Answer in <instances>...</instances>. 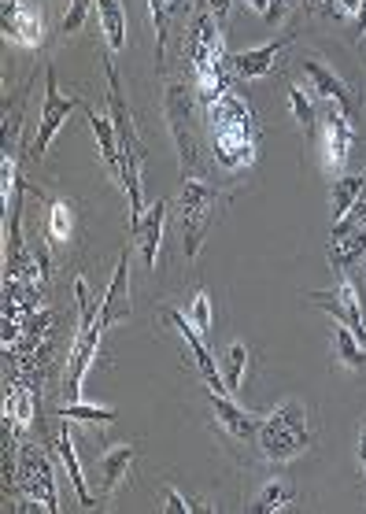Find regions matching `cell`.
<instances>
[{"instance_id":"d590c367","label":"cell","mask_w":366,"mask_h":514,"mask_svg":"<svg viewBox=\"0 0 366 514\" xmlns=\"http://www.w3.org/2000/svg\"><path fill=\"white\" fill-rule=\"evenodd\" d=\"M359 463H363V470H366V422H363V429H359Z\"/></svg>"},{"instance_id":"7a4b0ae2","label":"cell","mask_w":366,"mask_h":514,"mask_svg":"<svg viewBox=\"0 0 366 514\" xmlns=\"http://www.w3.org/2000/svg\"><path fill=\"white\" fill-rule=\"evenodd\" d=\"M311 448V429H307V407L289 400L278 404L263 418L259 429V452L267 455L270 463H289L296 455H304Z\"/></svg>"},{"instance_id":"6da1fadb","label":"cell","mask_w":366,"mask_h":514,"mask_svg":"<svg viewBox=\"0 0 366 514\" xmlns=\"http://www.w3.org/2000/svg\"><path fill=\"white\" fill-rule=\"evenodd\" d=\"M104 71H108V100H111V123H115V134H119L122 148V193L130 200V230H137V222L145 215V189H141V137H137L134 115H130V104L122 97V82L115 63L104 60Z\"/></svg>"},{"instance_id":"1f68e13d","label":"cell","mask_w":366,"mask_h":514,"mask_svg":"<svg viewBox=\"0 0 366 514\" xmlns=\"http://www.w3.org/2000/svg\"><path fill=\"white\" fill-rule=\"evenodd\" d=\"M307 8L318 15H333V19H344L341 8H337V0H307Z\"/></svg>"},{"instance_id":"603a6c76","label":"cell","mask_w":366,"mask_h":514,"mask_svg":"<svg viewBox=\"0 0 366 514\" xmlns=\"http://www.w3.org/2000/svg\"><path fill=\"white\" fill-rule=\"evenodd\" d=\"M45 230H49L52 245H67L74 233V211L71 204H63V200H52L49 211H45Z\"/></svg>"},{"instance_id":"74e56055","label":"cell","mask_w":366,"mask_h":514,"mask_svg":"<svg viewBox=\"0 0 366 514\" xmlns=\"http://www.w3.org/2000/svg\"><path fill=\"white\" fill-rule=\"evenodd\" d=\"M363 278H366V274H363Z\"/></svg>"},{"instance_id":"f546056e","label":"cell","mask_w":366,"mask_h":514,"mask_svg":"<svg viewBox=\"0 0 366 514\" xmlns=\"http://www.w3.org/2000/svg\"><path fill=\"white\" fill-rule=\"evenodd\" d=\"M0 171H4V182H0V193H4V204L12 208V189H15V160L4 152V160H0Z\"/></svg>"},{"instance_id":"ac0fdd59","label":"cell","mask_w":366,"mask_h":514,"mask_svg":"<svg viewBox=\"0 0 366 514\" xmlns=\"http://www.w3.org/2000/svg\"><path fill=\"white\" fill-rule=\"evenodd\" d=\"M219 370H222V381H226V396H237L244 381V370H248V344L233 341L230 348L219 355Z\"/></svg>"},{"instance_id":"d6a6232c","label":"cell","mask_w":366,"mask_h":514,"mask_svg":"<svg viewBox=\"0 0 366 514\" xmlns=\"http://www.w3.org/2000/svg\"><path fill=\"white\" fill-rule=\"evenodd\" d=\"M208 12L219 19V26L226 23V15H230V0H208Z\"/></svg>"},{"instance_id":"8fae6325","label":"cell","mask_w":366,"mask_h":514,"mask_svg":"<svg viewBox=\"0 0 366 514\" xmlns=\"http://www.w3.org/2000/svg\"><path fill=\"white\" fill-rule=\"evenodd\" d=\"M215 156L226 171H241L256 160V134L244 130H215Z\"/></svg>"},{"instance_id":"484cf974","label":"cell","mask_w":366,"mask_h":514,"mask_svg":"<svg viewBox=\"0 0 366 514\" xmlns=\"http://www.w3.org/2000/svg\"><path fill=\"white\" fill-rule=\"evenodd\" d=\"M89 8H97V0H71V8H67V15H63V23H60V37L78 34V30L86 26Z\"/></svg>"},{"instance_id":"44dd1931","label":"cell","mask_w":366,"mask_h":514,"mask_svg":"<svg viewBox=\"0 0 366 514\" xmlns=\"http://www.w3.org/2000/svg\"><path fill=\"white\" fill-rule=\"evenodd\" d=\"M293 500H296V489L289 485V481H267L263 492L256 496V503H252V511L256 514H278V511H285V507H293Z\"/></svg>"},{"instance_id":"83f0119b","label":"cell","mask_w":366,"mask_h":514,"mask_svg":"<svg viewBox=\"0 0 366 514\" xmlns=\"http://www.w3.org/2000/svg\"><path fill=\"white\" fill-rule=\"evenodd\" d=\"M189 319H193V326L204 333V337H211V319H215V315H211V296L204 293V289H196V293H193V304H189Z\"/></svg>"},{"instance_id":"4fadbf2b","label":"cell","mask_w":366,"mask_h":514,"mask_svg":"<svg viewBox=\"0 0 366 514\" xmlns=\"http://www.w3.org/2000/svg\"><path fill=\"white\" fill-rule=\"evenodd\" d=\"M89 115V126H93V137H97V148L104 163H108L111 178L122 185V148H119V134H115V123H111V115H100V111L86 108Z\"/></svg>"},{"instance_id":"9c48e42d","label":"cell","mask_w":366,"mask_h":514,"mask_svg":"<svg viewBox=\"0 0 366 514\" xmlns=\"http://www.w3.org/2000/svg\"><path fill=\"white\" fill-rule=\"evenodd\" d=\"M322 130H326V167L333 174H344V163L352 156L355 134H352V119L341 115V111H330L322 119Z\"/></svg>"},{"instance_id":"e0dca14e","label":"cell","mask_w":366,"mask_h":514,"mask_svg":"<svg viewBox=\"0 0 366 514\" xmlns=\"http://www.w3.org/2000/svg\"><path fill=\"white\" fill-rule=\"evenodd\" d=\"M366 193V174H337V182H333V222L344 219L348 211L359 204V196Z\"/></svg>"},{"instance_id":"5b68a950","label":"cell","mask_w":366,"mask_h":514,"mask_svg":"<svg viewBox=\"0 0 366 514\" xmlns=\"http://www.w3.org/2000/svg\"><path fill=\"white\" fill-rule=\"evenodd\" d=\"M300 71L307 74V82H311V89H315V100H333V104H337V108H344V115L352 119V115H355V97H352V86L344 82L341 74L330 71V67L318 60V56H304V60H300Z\"/></svg>"},{"instance_id":"f1b7e54d","label":"cell","mask_w":366,"mask_h":514,"mask_svg":"<svg viewBox=\"0 0 366 514\" xmlns=\"http://www.w3.org/2000/svg\"><path fill=\"white\" fill-rule=\"evenodd\" d=\"M148 12H152V26H156L159 60H163V52H167V4L163 0H148Z\"/></svg>"},{"instance_id":"277c9868","label":"cell","mask_w":366,"mask_h":514,"mask_svg":"<svg viewBox=\"0 0 366 514\" xmlns=\"http://www.w3.org/2000/svg\"><path fill=\"white\" fill-rule=\"evenodd\" d=\"M86 111L89 104L82 97H63L60 93V82H56V71L49 67V82H45V104H41V119H37V137H34V160H41L45 152H49L52 137L60 134L63 119L71 115V111Z\"/></svg>"},{"instance_id":"e575fe53","label":"cell","mask_w":366,"mask_h":514,"mask_svg":"<svg viewBox=\"0 0 366 514\" xmlns=\"http://www.w3.org/2000/svg\"><path fill=\"white\" fill-rule=\"evenodd\" d=\"M359 4H363V0H337V8H341V15H348V19H352V15L359 12Z\"/></svg>"},{"instance_id":"d4e9b609","label":"cell","mask_w":366,"mask_h":514,"mask_svg":"<svg viewBox=\"0 0 366 514\" xmlns=\"http://www.w3.org/2000/svg\"><path fill=\"white\" fill-rule=\"evenodd\" d=\"M159 500H163V511L171 514H196V511H211L204 500H196V496H185L182 489H174V485H163L159 492Z\"/></svg>"},{"instance_id":"cb8c5ba5","label":"cell","mask_w":366,"mask_h":514,"mask_svg":"<svg viewBox=\"0 0 366 514\" xmlns=\"http://www.w3.org/2000/svg\"><path fill=\"white\" fill-rule=\"evenodd\" d=\"M60 418H67V422H100V426H111V422L119 418V411H115V407L82 404V400H67V404L60 407Z\"/></svg>"},{"instance_id":"9a60e30c","label":"cell","mask_w":366,"mask_h":514,"mask_svg":"<svg viewBox=\"0 0 366 514\" xmlns=\"http://www.w3.org/2000/svg\"><path fill=\"white\" fill-rule=\"evenodd\" d=\"M56 455H60L63 470H67V478H71L74 492H78V503H82V507H97V496L89 492L86 474H82V463H78V455H74V444L67 429H60V437H56Z\"/></svg>"},{"instance_id":"836d02e7","label":"cell","mask_w":366,"mask_h":514,"mask_svg":"<svg viewBox=\"0 0 366 514\" xmlns=\"http://www.w3.org/2000/svg\"><path fill=\"white\" fill-rule=\"evenodd\" d=\"M352 19H355V30H352V34L355 37H366V0L359 4V12H355Z\"/></svg>"},{"instance_id":"d6986e66","label":"cell","mask_w":366,"mask_h":514,"mask_svg":"<svg viewBox=\"0 0 366 514\" xmlns=\"http://www.w3.org/2000/svg\"><path fill=\"white\" fill-rule=\"evenodd\" d=\"M333 348H337V359H341L348 370H366V344L355 337L344 322H337V330H333Z\"/></svg>"},{"instance_id":"3957f363","label":"cell","mask_w":366,"mask_h":514,"mask_svg":"<svg viewBox=\"0 0 366 514\" xmlns=\"http://www.w3.org/2000/svg\"><path fill=\"white\" fill-rule=\"evenodd\" d=\"M222 200V189H215L204 178H185L182 185V233H185V256L196 259L200 245H204V233H208V222L215 215V204Z\"/></svg>"},{"instance_id":"5bb4252c","label":"cell","mask_w":366,"mask_h":514,"mask_svg":"<svg viewBox=\"0 0 366 514\" xmlns=\"http://www.w3.org/2000/svg\"><path fill=\"white\" fill-rule=\"evenodd\" d=\"M134 459V444H115V448H108V455H100V496H111L119 489L126 474H130V466H134Z\"/></svg>"},{"instance_id":"ba28073f","label":"cell","mask_w":366,"mask_h":514,"mask_svg":"<svg viewBox=\"0 0 366 514\" xmlns=\"http://www.w3.org/2000/svg\"><path fill=\"white\" fill-rule=\"evenodd\" d=\"M211 407H215V418H219V426L230 433L233 441L241 444H259V429H263V418L248 415L233 396L226 392H215L211 389Z\"/></svg>"},{"instance_id":"ffe728a7","label":"cell","mask_w":366,"mask_h":514,"mask_svg":"<svg viewBox=\"0 0 366 514\" xmlns=\"http://www.w3.org/2000/svg\"><path fill=\"white\" fill-rule=\"evenodd\" d=\"M337 296H341L344 304V326L366 344V319H363V304H359V293H355V285L348 274H341V285H337Z\"/></svg>"},{"instance_id":"7c38bea8","label":"cell","mask_w":366,"mask_h":514,"mask_svg":"<svg viewBox=\"0 0 366 514\" xmlns=\"http://www.w3.org/2000/svg\"><path fill=\"white\" fill-rule=\"evenodd\" d=\"M163 219H167V200H156L152 208L141 215L134 230V241L141 245V259H145V267L152 270L159 259V245H163Z\"/></svg>"},{"instance_id":"8992f818","label":"cell","mask_w":366,"mask_h":514,"mask_svg":"<svg viewBox=\"0 0 366 514\" xmlns=\"http://www.w3.org/2000/svg\"><path fill=\"white\" fill-rule=\"evenodd\" d=\"M0 15H4V37L23 45V49H41V37H45V23H41V12L23 4V0H4L0 4Z\"/></svg>"},{"instance_id":"4dcf8cb0","label":"cell","mask_w":366,"mask_h":514,"mask_svg":"<svg viewBox=\"0 0 366 514\" xmlns=\"http://www.w3.org/2000/svg\"><path fill=\"white\" fill-rule=\"evenodd\" d=\"M289 4H293V0H270L267 15H263V23H267L270 30H278V26L285 23V12H289Z\"/></svg>"},{"instance_id":"52a82bcc","label":"cell","mask_w":366,"mask_h":514,"mask_svg":"<svg viewBox=\"0 0 366 514\" xmlns=\"http://www.w3.org/2000/svg\"><path fill=\"white\" fill-rule=\"evenodd\" d=\"M134 315L130 307V252H122L119 263H115V274H111L108 289H104V300H100V326L108 330L115 322H126Z\"/></svg>"},{"instance_id":"2e32d148","label":"cell","mask_w":366,"mask_h":514,"mask_svg":"<svg viewBox=\"0 0 366 514\" xmlns=\"http://www.w3.org/2000/svg\"><path fill=\"white\" fill-rule=\"evenodd\" d=\"M97 15L108 49L111 52L126 49V8H122V0H97Z\"/></svg>"},{"instance_id":"8d00e7d4","label":"cell","mask_w":366,"mask_h":514,"mask_svg":"<svg viewBox=\"0 0 366 514\" xmlns=\"http://www.w3.org/2000/svg\"><path fill=\"white\" fill-rule=\"evenodd\" d=\"M244 4H248V8H252V12L267 15V4H270V0H244Z\"/></svg>"},{"instance_id":"30bf717a","label":"cell","mask_w":366,"mask_h":514,"mask_svg":"<svg viewBox=\"0 0 366 514\" xmlns=\"http://www.w3.org/2000/svg\"><path fill=\"white\" fill-rule=\"evenodd\" d=\"M293 41V34L285 37H274V41H267V45H259V49H244L237 52V56H230L233 71L241 74V78H267L270 67H274V60H278L281 52H285V45Z\"/></svg>"},{"instance_id":"7402d4cb","label":"cell","mask_w":366,"mask_h":514,"mask_svg":"<svg viewBox=\"0 0 366 514\" xmlns=\"http://www.w3.org/2000/svg\"><path fill=\"white\" fill-rule=\"evenodd\" d=\"M285 97H289V108H293L296 123L304 130L307 141H315V130H318V115H315V100L307 97L300 86H285Z\"/></svg>"},{"instance_id":"4316f807","label":"cell","mask_w":366,"mask_h":514,"mask_svg":"<svg viewBox=\"0 0 366 514\" xmlns=\"http://www.w3.org/2000/svg\"><path fill=\"white\" fill-rule=\"evenodd\" d=\"M4 415H8V422H19V426H26V422H30V415H34V404H30V392H26V389H12V392H8V404H4Z\"/></svg>"}]
</instances>
